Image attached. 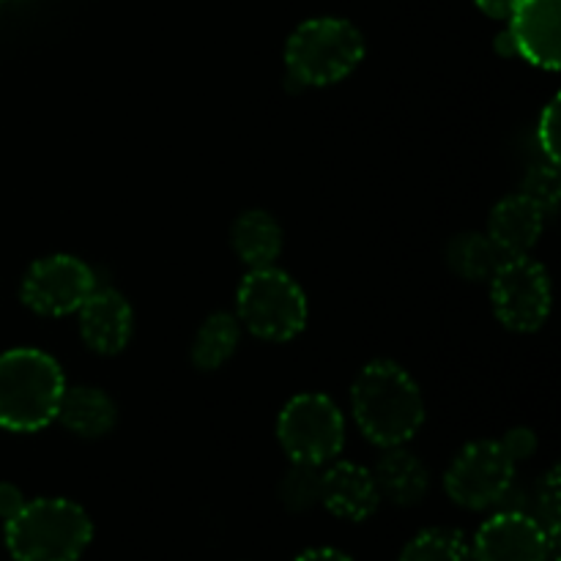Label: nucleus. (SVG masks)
<instances>
[{
    "label": "nucleus",
    "instance_id": "8",
    "mask_svg": "<svg viewBox=\"0 0 561 561\" xmlns=\"http://www.w3.org/2000/svg\"><path fill=\"white\" fill-rule=\"evenodd\" d=\"M515 463L499 442L466 444L444 477V491L458 507L488 510L504 502L513 488Z\"/></svg>",
    "mask_w": 561,
    "mask_h": 561
},
{
    "label": "nucleus",
    "instance_id": "15",
    "mask_svg": "<svg viewBox=\"0 0 561 561\" xmlns=\"http://www.w3.org/2000/svg\"><path fill=\"white\" fill-rule=\"evenodd\" d=\"M378 493L398 507H414L431 491V471L403 447H389L373 469Z\"/></svg>",
    "mask_w": 561,
    "mask_h": 561
},
{
    "label": "nucleus",
    "instance_id": "17",
    "mask_svg": "<svg viewBox=\"0 0 561 561\" xmlns=\"http://www.w3.org/2000/svg\"><path fill=\"white\" fill-rule=\"evenodd\" d=\"M230 244L241 263L250 268L274 266V261L283 252V228L277 219L263 208H250L239 214V219L230 228Z\"/></svg>",
    "mask_w": 561,
    "mask_h": 561
},
{
    "label": "nucleus",
    "instance_id": "13",
    "mask_svg": "<svg viewBox=\"0 0 561 561\" xmlns=\"http://www.w3.org/2000/svg\"><path fill=\"white\" fill-rule=\"evenodd\" d=\"M321 504L334 515V518L362 524L373 518L381 504L373 471L359 463H334L321 471Z\"/></svg>",
    "mask_w": 561,
    "mask_h": 561
},
{
    "label": "nucleus",
    "instance_id": "11",
    "mask_svg": "<svg viewBox=\"0 0 561 561\" xmlns=\"http://www.w3.org/2000/svg\"><path fill=\"white\" fill-rule=\"evenodd\" d=\"M510 20V38L515 55L546 71L559 69V20L561 0H520Z\"/></svg>",
    "mask_w": 561,
    "mask_h": 561
},
{
    "label": "nucleus",
    "instance_id": "26",
    "mask_svg": "<svg viewBox=\"0 0 561 561\" xmlns=\"http://www.w3.org/2000/svg\"><path fill=\"white\" fill-rule=\"evenodd\" d=\"M25 507V496H22V491L16 485H11V482H0V520H11L14 518L20 510Z\"/></svg>",
    "mask_w": 561,
    "mask_h": 561
},
{
    "label": "nucleus",
    "instance_id": "25",
    "mask_svg": "<svg viewBox=\"0 0 561 561\" xmlns=\"http://www.w3.org/2000/svg\"><path fill=\"white\" fill-rule=\"evenodd\" d=\"M499 444H502L504 453L513 458V463H518V460H529L531 455L537 453V436L535 431H529V427H513L507 436L499 438Z\"/></svg>",
    "mask_w": 561,
    "mask_h": 561
},
{
    "label": "nucleus",
    "instance_id": "18",
    "mask_svg": "<svg viewBox=\"0 0 561 561\" xmlns=\"http://www.w3.org/2000/svg\"><path fill=\"white\" fill-rule=\"evenodd\" d=\"M241 337L239 318L230 312H211L192 340L190 359L197 370L214 373L236 354Z\"/></svg>",
    "mask_w": 561,
    "mask_h": 561
},
{
    "label": "nucleus",
    "instance_id": "3",
    "mask_svg": "<svg viewBox=\"0 0 561 561\" xmlns=\"http://www.w3.org/2000/svg\"><path fill=\"white\" fill-rule=\"evenodd\" d=\"M5 551L14 561H77L93 540V524L69 499H36L5 520Z\"/></svg>",
    "mask_w": 561,
    "mask_h": 561
},
{
    "label": "nucleus",
    "instance_id": "9",
    "mask_svg": "<svg viewBox=\"0 0 561 561\" xmlns=\"http://www.w3.org/2000/svg\"><path fill=\"white\" fill-rule=\"evenodd\" d=\"M96 288L91 266L75 255H47L33 263L20 285L22 305L44 318L71 316Z\"/></svg>",
    "mask_w": 561,
    "mask_h": 561
},
{
    "label": "nucleus",
    "instance_id": "5",
    "mask_svg": "<svg viewBox=\"0 0 561 561\" xmlns=\"http://www.w3.org/2000/svg\"><path fill=\"white\" fill-rule=\"evenodd\" d=\"M236 318L247 332L266 343H288L307 327V296L279 268H250L236 294Z\"/></svg>",
    "mask_w": 561,
    "mask_h": 561
},
{
    "label": "nucleus",
    "instance_id": "19",
    "mask_svg": "<svg viewBox=\"0 0 561 561\" xmlns=\"http://www.w3.org/2000/svg\"><path fill=\"white\" fill-rule=\"evenodd\" d=\"M504 261L507 255L488 233H460L447 247L449 268L469 283H488Z\"/></svg>",
    "mask_w": 561,
    "mask_h": 561
},
{
    "label": "nucleus",
    "instance_id": "29",
    "mask_svg": "<svg viewBox=\"0 0 561 561\" xmlns=\"http://www.w3.org/2000/svg\"><path fill=\"white\" fill-rule=\"evenodd\" d=\"M5 3V0H0V5H3Z\"/></svg>",
    "mask_w": 561,
    "mask_h": 561
},
{
    "label": "nucleus",
    "instance_id": "16",
    "mask_svg": "<svg viewBox=\"0 0 561 561\" xmlns=\"http://www.w3.org/2000/svg\"><path fill=\"white\" fill-rule=\"evenodd\" d=\"M58 422L77 438H104L118 422L113 398L99 387H66L58 405Z\"/></svg>",
    "mask_w": 561,
    "mask_h": 561
},
{
    "label": "nucleus",
    "instance_id": "23",
    "mask_svg": "<svg viewBox=\"0 0 561 561\" xmlns=\"http://www.w3.org/2000/svg\"><path fill=\"white\" fill-rule=\"evenodd\" d=\"M531 518L548 531V537L559 540V518H561L559 469H551L546 480H542L540 493H537V515H531Z\"/></svg>",
    "mask_w": 561,
    "mask_h": 561
},
{
    "label": "nucleus",
    "instance_id": "22",
    "mask_svg": "<svg viewBox=\"0 0 561 561\" xmlns=\"http://www.w3.org/2000/svg\"><path fill=\"white\" fill-rule=\"evenodd\" d=\"M520 195L529 197L535 206L542 208L546 217H553L561 201V175L559 164H535L520 184Z\"/></svg>",
    "mask_w": 561,
    "mask_h": 561
},
{
    "label": "nucleus",
    "instance_id": "14",
    "mask_svg": "<svg viewBox=\"0 0 561 561\" xmlns=\"http://www.w3.org/2000/svg\"><path fill=\"white\" fill-rule=\"evenodd\" d=\"M542 230H546V214L520 192L499 201L488 217V236L507 257L529 255L540 241Z\"/></svg>",
    "mask_w": 561,
    "mask_h": 561
},
{
    "label": "nucleus",
    "instance_id": "10",
    "mask_svg": "<svg viewBox=\"0 0 561 561\" xmlns=\"http://www.w3.org/2000/svg\"><path fill=\"white\" fill-rule=\"evenodd\" d=\"M474 561H559V540L531 515L507 510L480 526L471 546Z\"/></svg>",
    "mask_w": 561,
    "mask_h": 561
},
{
    "label": "nucleus",
    "instance_id": "21",
    "mask_svg": "<svg viewBox=\"0 0 561 561\" xmlns=\"http://www.w3.org/2000/svg\"><path fill=\"white\" fill-rule=\"evenodd\" d=\"M279 502L290 513H307L321 504V466L294 463L279 482Z\"/></svg>",
    "mask_w": 561,
    "mask_h": 561
},
{
    "label": "nucleus",
    "instance_id": "28",
    "mask_svg": "<svg viewBox=\"0 0 561 561\" xmlns=\"http://www.w3.org/2000/svg\"><path fill=\"white\" fill-rule=\"evenodd\" d=\"M296 561H354V559L345 557V553L337 551V548H310V551L301 553Z\"/></svg>",
    "mask_w": 561,
    "mask_h": 561
},
{
    "label": "nucleus",
    "instance_id": "2",
    "mask_svg": "<svg viewBox=\"0 0 561 561\" xmlns=\"http://www.w3.org/2000/svg\"><path fill=\"white\" fill-rule=\"evenodd\" d=\"M66 378L58 362L38 348L0 354V427L36 433L58 420Z\"/></svg>",
    "mask_w": 561,
    "mask_h": 561
},
{
    "label": "nucleus",
    "instance_id": "27",
    "mask_svg": "<svg viewBox=\"0 0 561 561\" xmlns=\"http://www.w3.org/2000/svg\"><path fill=\"white\" fill-rule=\"evenodd\" d=\"M474 3L480 5L482 14L493 16V20H507L520 0H474Z\"/></svg>",
    "mask_w": 561,
    "mask_h": 561
},
{
    "label": "nucleus",
    "instance_id": "24",
    "mask_svg": "<svg viewBox=\"0 0 561 561\" xmlns=\"http://www.w3.org/2000/svg\"><path fill=\"white\" fill-rule=\"evenodd\" d=\"M559 96H553L551 104L542 110L540 126H537V140H540L542 153H546L551 164H559Z\"/></svg>",
    "mask_w": 561,
    "mask_h": 561
},
{
    "label": "nucleus",
    "instance_id": "6",
    "mask_svg": "<svg viewBox=\"0 0 561 561\" xmlns=\"http://www.w3.org/2000/svg\"><path fill=\"white\" fill-rule=\"evenodd\" d=\"M277 442L290 463L323 466L343 453L345 420L332 398L318 392L296 394L277 420Z\"/></svg>",
    "mask_w": 561,
    "mask_h": 561
},
{
    "label": "nucleus",
    "instance_id": "4",
    "mask_svg": "<svg viewBox=\"0 0 561 561\" xmlns=\"http://www.w3.org/2000/svg\"><path fill=\"white\" fill-rule=\"evenodd\" d=\"M365 60V36L340 16H316L290 33L285 44V66L290 80L307 88L343 82Z\"/></svg>",
    "mask_w": 561,
    "mask_h": 561
},
{
    "label": "nucleus",
    "instance_id": "12",
    "mask_svg": "<svg viewBox=\"0 0 561 561\" xmlns=\"http://www.w3.org/2000/svg\"><path fill=\"white\" fill-rule=\"evenodd\" d=\"M77 312H80V337L93 354L115 356L129 345L135 332V312L124 294L115 288H93Z\"/></svg>",
    "mask_w": 561,
    "mask_h": 561
},
{
    "label": "nucleus",
    "instance_id": "7",
    "mask_svg": "<svg viewBox=\"0 0 561 561\" xmlns=\"http://www.w3.org/2000/svg\"><path fill=\"white\" fill-rule=\"evenodd\" d=\"M491 305L510 332L529 334L551 316V277L535 257H507L491 279Z\"/></svg>",
    "mask_w": 561,
    "mask_h": 561
},
{
    "label": "nucleus",
    "instance_id": "20",
    "mask_svg": "<svg viewBox=\"0 0 561 561\" xmlns=\"http://www.w3.org/2000/svg\"><path fill=\"white\" fill-rule=\"evenodd\" d=\"M400 561H471V546L458 529H425L403 548Z\"/></svg>",
    "mask_w": 561,
    "mask_h": 561
},
{
    "label": "nucleus",
    "instance_id": "1",
    "mask_svg": "<svg viewBox=\"0 0 561 561\" xmlns=\"http://www.w3.org/2000/svg\"><path fill=\"white\" fill-rule=\"evenodd\" d=\"M351 409L359 431L376 447H403L425 422L420 383L389 359L365 365L351 389Z\"/></svg>",
    "mask_w": 561,
    "mask_h": 561
}]
</instances>
